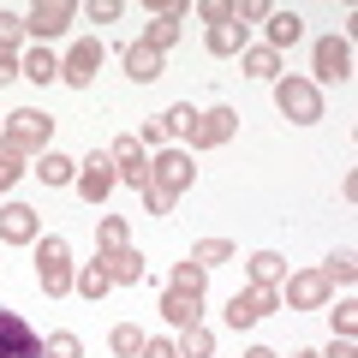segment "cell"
I'll use <instances>...</instances> for the list:
<instances>
[{
    "label": "cell",
    "instance_id": "6da1fadb",
    "mask_svg": "<svg viewBox=\"0 0 358 358\" xmlns=\"http://www.w3.org/2000/svg\"><path fill=\"white\" fill-rule=\"evenodd\" d=\"M275 108H281V120H293V126H317L322 120V90L310 84V78L281 72L275 78Z\"/></svg>",
    "mask_w": 358,
    "mask_h": 358
},
{
    "label": "cell",
    "instance_id": "7a4b0ae2",
    "mask_svg": "<svg viewBox=\"0 0 358 358\" xmlns=\"http://www.w3.org/2000/svg\"><path fill=\"white\" fill-rule=\"evenodd\" d=\"M36 281L48 299H66L72 293V251H66L60 233H48V239H36Z\"/></svg>",
    "mask_w": 358,
    "mask_h": 358
},
{
    "label": "cell",
    "instance_id": "3957f363",
    "mask_svg": "<svg viewBox=\"0 0 358 358\" xmlns=\"http://www.w3.org/2000/svg\"><path fill=\"white\" fill-rule=\"evenodd\" d=\"M48 131H54V120H48V114H36V108H18V114H6V131H0V150H13V155L48 150Z\"/></svg>",
    "mask_w": 358,
    "mask_h": 358
},
{
    "label": "cell",
    "instance_id": "277c9868",
    "mask_svg": "<svg viewBox=\"0 0 358 358\" xmlns=\"http://www.w3.org/2000/svg\"><path fill=\"white\" fill-rule=\"evenodd\" d=\"M192 179H197V167H192V150H162L150 162V185L162 197H179V192H192Z\"/></svg>",
    "mask_w": 358,
    "mask_h": 358
},
{
    "label": "cell",
    "instance_id": "5b68a950",
    "mask_svg": "<svg viewBox=\"0 0 358 358\" xmlns=\"http://www.w3.org/2000/svg\"><path fill=\"white\" fill-rule=\"evenodd\" d=\"M0 358H48L42 334L30 329L18 310H0Z\"/></svg>",
    "mask_w": 358,
    "mask_h": 358
},
{
    "label": "cell",
    "instance_id": "8992f818",
    "mask_svg": "<svg viewBox=\"0 0 358 358\" xmlns=\"http://www.w3.org/2000/svg\"><path fill=\"white\" fill-rule=\"evenodd\" d=\"M275 305H281V293H275V287H245V293L227 299V322H233V329H257Z\"/></svg>",
    "mask_w": 358,
    "mask_h": 358
},
{
    "label": "cell",
    "instance_id": "52a82bcc",
    "mask_svg": "<svg viewBox=\"0 0 358 358\" xmlns=\"http://www.w3.org/2000/svg\"><path fill=\"white\" fill-rule=\"evenodd\" d=\"M108 162H114V179H120V185H131V192H143V185H150V155H143L138 138H114Z\"/></svg>",
    "mask_w": 358,
    "mask_h": 358
},
{
    "label": "cell",
    "instance_id": "ba28073f",
    "mask_svg": "<svg viewBox=\"0 0 358 358\" xmlns=\"http://www.w3.org/2000/svg\"><path fill=\"white\" fill-rule=\"evenodd\" d=\"M72 185H78V197H84V203H102V197L120 185V179H114V162H108V155H90V162H78Z\"/></svg>",
    "mask_w": 358,
    "mask_h": 358
},
{
    "label": "cell",
    "instance_id": "9c48e42d",
    "mask_svg": "<svg viewBox=\"0 0 358 358\" xmlns=\"http://www.w3.org/2000/svg\"><path fill=\"white\" fill-rule=\"evenodd\" d=\"M96 72H102V42H78V48L60 60V84H72V90H90Z\"/></svg>",
    "mask_w": 358,
    "mask_h": 358
},
{
    "label": "cell",
    "instance_id": "30bf717a",
    "mask_svg": "<svg viewBox=\"0 0 358 358\" xmlns=\"http://www.w3.org/2000/svg\"><path fill=\"white\" fill-rule=\"evenodd\" d=\"M329 293H334V287L322 281V268H299V275H287V305H293V310H322Z\"/></svg>",
    "mask_w": 358,
    "mask_h": 358
},
{
    "label": "cell",
    "instance_id": "8fae6325",
    "mask_svg": "<svg viewBox=\"0 0 358 358\" xmlns=\"http://www.w3.org/2000/svg\"><path fill=\"white\" fill-rule=\"evenodd\" d=\"M317 78H322V84L352 78V42H346V36H322L317 42ZM317 78H310V84H317Z\"/></svg>",
    "mask_w": 358,
    "mask_h": 358
},
{
    "label": "cell",
    "instance_id": "7c38bea8",
    "mask_svg": "<svg viewBox=\"0 0 358 358\" xmlns=\"http://www.w3.org/2000/svg\"><path fill=\"white\" fill-rule=\"evenodd\" d=\"M233 131H239V114H233V108H209V114H197L192 150H215V143H227Z\"/></svg>",
    "mask_w": 358,
    "mask_h": 358
},
{
    "label": "cell",
    "instance_id": "4fadbf2b",
    "mask_svg": "<svg viewBox=\"0 0 358 358\" xmlns=\"http://www.w3.org/2000/svg\"><path fill=\"white\" fill-rule=\"evenodd\" d=\"M66 24H72V0H42L36 13L24 18V30H30V36H42V42H54Z\"/></svg>",
    "mask_w": 358,
    "mask_h": 358
},
{
    "label": "cell",
    "instance_id": "5bb4252c",
    "mask_svg": "<svg viewBox=\"0 0 358 358\" xmlns=\"http://www.w3.org/2000/svg\"><path fill=\"white\" fill-rule=\"evenodd\" d=\"M0 239L6 245H36V209L30 203H6L0 209Z\"/></svg>",
    "mask_w": 358,
    "mask_h": 358
},
{
    "label": "cell",
    "instance_id": "9a60e30c",
    "mask_svg": "<svg viewBox=\"0 0 358 358\" xmlns=\"http://www.w3.org/2000/svg\"><path fill=\"white\" fill-rule=\"evenodd\" d=\"M179 18H185V6H162L155 13V24L143 30V48H155V54H167L179 42Z\"/></svg>",
    "mask_w": 358,
    "mask_h": 358
},
{
    "label": "cell",
    "instance_id": "2e32d148",
    "mask_svg": "<svg viewBox=\"0 0 358 358\" xmlns=\"http://www.w3.org/2000/svg\"><path fill=\"white\" fill-rule=\"evenodd\" d=\"M102 268H108V281H114V287H138L143 281V257L131 251V245H126V251H102Z\"/></svg>",
    "mask_w": 358,
    "mask_h": 358
},
{
    "label": "cell",
    "instance_id": "e0dca14e",
    "mask_svg": "<svg viewBox=\"0 0 358 358\" xmlns=\"http://www.w3.org/2000/svg\"><path fill=\"white\" fill-rule=\"evenodd\" d=\"M126 78H138V84H155V78H162V54L143 48V42H131V48H126Z\"/></svg>",
    "mask_w": 358,
    "mask_h": 358
},
{
    "label": "cell",
    "instance_id": "ac0fdd59",
    "mask_svg": "<svg viewBox=\"0 0 358 358\" xmlns=\"http://www.w3.org/2000/svg\"><path fill=\"white\" fill-rule=\"evenodd\" d=\"M299 36H305L299 13H268V42H263V48H275V54H281V48H293Z\"/></svg>",
    "mask_w": 358,
    "mask_h": 358
},
{
    "label": "cell",
    "instance_id": "d6986e66",
    "mask_svg": "<svg viewBox=\"0 0 358 358\" xmlns=\"http://www.w3.org/2000/svg\"><path fill=\"white\" fill-rule=\"evenodd\" d=\"M287 281V257L281 251H257L251 257V287H281Z\"/></svg>",
    "mask_w": 358,
    "mask_h": 358
},
{
    "label": "cell",
    "instance_id": "ffe728a7",
    "mask_svg": "<svg viewBox=\"0 0 358 358\" xmlns=\"http://www.w3.org/2000/svg\"><path fill=\"white\" fill-rule=\"evenodd\" d=\"M72 173H78V162H72V155L42 150V162H36V179H42V185H72Z\"/></svg>",
    "mask_w": 358,
    "mask_h": 358
},
{
    "label": "cell",
    "instance_id": "44dd1931",
    "mask_svg": "<svg viewBox=\"0 0 358 358\" xmlns=\"http://www.w3.org/2000/svg\"><path fill=\"white\" fill-rule=\"evenodd\" d=\"M197 305H203V299H185V293H173V287H167V299H162V317L173 322V329H192V322L203 317Z\"/></svg>",
    "mask_w": 358,
    "mask_h": 358
},
{
    "label": "cell",
    "instance_id": "7402d4cb",
    "mask_svg": "<svg viewBox=\"0 0 358 358\" xmlns=\"http://www.w3.org/2000/svg\"><path fill=\"white\" fill-rule=\"evenodd\" d=\"M155 120H162L167 138H185V143H192V131H197V108H192V102H173L167 114H155Z\"/></svg>",
    "mask_w": 358,
    "mask_h": 358
},
{
    "label": "cell",
    "instance_id": "603a6c76",
    "mask_svg": "<svg viewBox=\"0 0 358 358\" xmlns=\"http://www.w3.org/2000/svg\"><path fill=\"white\" fill-rule=\"evenodd\" d=\"M18 66H24L30 84H54V78H60V60H54V48H30Z\"/></svg>",
    "mask_w": 358,
    "mask_h": 358
},
{
    "label": "cell",
    "instance_id": "cb8c5ba5",
    "mask_svg": "<svg viewBox=\"0 0 358 358\" xmlns=\"http://www.w3.org/2000/svg\"><path fill=\"white\" fill-rule=\"evenodd\" d=\"M209 54H245V24H239V18L209 24Z\"/></svg>",
    "mask_w": 358,
    "mask_h": 358
},
{
    "label": "cell",
    "instance_id": "d4e9b609",
    "mask_svg": "<svg viewBox=\"0 0 358 358\" xmlns=\"http://www.w3.org/2000/svg\"><path fill=\"white\" fill-rule=\"evenodd\" d=\"M108 287H114V281H108V268H102V263H90V268H78V275H72V293H84L90 305H96Z\"/></svg>",
    "mask_w": 358,
    "mask_h": 358
},
{
    "label": "cell",
    "instance_id": "484cf974",
    "mask_svg": "<svg viewBox=\"0 0 358 358\" xmlns=\"http://www.w3.org/2000/svg\"><path fill=\"white\" fill-rule=\"evenodd\" d=\"M215 352V334L203 329V322H192V329H179V358H209Z\"/></svg>",
    "mask_w": 358,
    "mask_h": 358
},
{
    "label": "cell",
    "instance_id": "4316f807",
    "mask_svg": "<svg viewBox=\"0 0 358 358\" xmlns=\"http://www.w3.org/2000/svg\"><path fill=\"white\" fill-rule=\"evenodd\" d=\"M203 281H209V275L192 263V257H185V263H173V293H185V299H203Z\"/></svg>",
    "mask_w": 358,
    "mask_h": 358
},
{
    "label": "cell",
    "instance_id": "83f0119b",
    "mask_svg": "<svg viewBox=\"0 0 358 358\" xmlns=\"http://www.w3.org/2000/svg\"><path fill=\"white\" fill-rule=\"evenodd\" d=\"M322 281H329V287H334V281L352 287V281H358V257H352V251H334L329 263H322Z\"/></svg>",
    "mask_w": 358,
    "mask_h": 358
},
{
    "label": "cell",
    "instance_id": "f1b7e54d",
    "mask_svg": "<svg viewBox=\"0 0 358 358\" xmlns=\"http://www.w3.org/2000/svg\"><path fill=\"white\" fill-rule=\"evenodd\" d=\"M227 257H233V245H227V239H203V245H192V263L203 268V275H209V268H221Z\"/></svg>",
    "mask_w": 358,
    "mask_h": 358
},
{
    "label": "cell",
    "instance_id": "f546056e",
    "mask_svg": "<svg viewBox=\"0 0 358 358\" xmlns=\"http://www.w3.org/2000/svg\"><path fill=\"white\" fill-rule=\"evenodd\" d=\"M245 72L251 78H281V54L275 48H245Z\"/></svg>",
    "mask_w": 358,
    "mask_h": 358
},
{
    "label": "cell",
    "instance_id": "4dcf8cb0",
    "mask_svg": "<svg viewBox=\"0 0 358 358\" xmlns=\"http://www.w3.org/2000/svg\"><path fill=\"white\" fill-rule=\"evenodd\" d=\"M96 233H102V251H126V245H131V233H126V221H120V215H102V227H96Z\"/></svg>",
    "mask_w": 358,
    "mask_h": 358
},
{
    "label": "cell",
    "instance_id": "1f68e13d",
    "mask_svg": "<svg viewBox=\"0 0 358 358\" xmlns=\"http://www.w3.org/2000/svg\"><path fill=\"white\" fill-rule=\"evenodd\" d=\"M108 341H114V352H120V358H138V352H143V329H131V322H120Z\"/></svg>",
    "mask_w": 358,
    "mask_h": 358
},
{
    "label": "cell",
    "instance_id": "d6a6232c",
    "mask_svg": "<svg viewBox=\"0 0 358 358\" xmlns=\"http://www.w3.org/2000/svg\"><path fill=\"white\" fill-rule=\"evenodd\" d=\"M42 346H48V358H84V341H78V334H48V341H42Z\"/></svg>",
    "mask_w": 358,
    "mask_h": 358
},
{
    "label": "cell",
    "instance_id": "836d02e7",
    "mask_svg": "<svg viewBox=\"0 0 358 358\" xmlns=\"http://www.w3.org/2000/svg\"><path fill=\"white\" fill-rule=\"evenodd\" d=\"M18 42H24V18H18V13H0V54H13Z\"/></svg>",
    "mask_w": 358,
    "mask_h": 358
},
{
    "label": "cell",
    "instance_id": "e575fe53",
    "mask_svg": "<svg viewBox=\"0 0 358 358\" xmlns=\"http://www.w3.org/2000/svg\"><path fill=\"white\" fill-rule=\"evenodd\" d=\"M329 317H334V334H341V341H352V329H358V305H352V299H341Z\"/></svg>",
    "mask_w": 358,
    "mask_h": 358
},
{
    "label": "cell",
    "instance_id": "d590c367",
    "mask_svg": "<svg viewBox=\"0 0 358 358\" xmlns=\"http://www.w3.org/2000/svg\"><path fill=\"white\" fill-rule=\"evenodd\" d=\"M268 13H275L268 0H239V6H233V18H239V24H268Z\"/></svg>",
    "mask_w": 358,
    "mask_h": 358
},
{
    "label": "cell",
    "instance_id": "8d00e7d4",
    "mask_svg": "<svg viewBox=\"0 0 358 358\" xmlns=\"http://www.w3.org/2000/svg\"><path fill=\"white\" fill-rule=\"evenodd\" d=\"M18 173H24V155L0 150V192H13V185H18Z\"/></svg>",
    "mask_w": 358,
    "mask_h": 358
},
{
    "label": "cell",
    "instance_id": "74e56055",
    "mask_svg": "<svg viewBox=\"0 0 358 358\" xmlns=\"http://www.w3.org/2000/svg\"><path fill=\"white\" fill-rule=\"evenodd\" d=\"M197 18H209V24H227L233 6H227V0H203V6H197Z\"/></svg>",
    "mask_w": 358,
    "mask_h": 358
},
{
    "label": "cell",
    "instance_id": "f35d334b",
    "mask_svg": "<svg viewBox=\"0 0 358 358\" xmlns=\"http://www.w3.org/2000/svg\"><path fill=\"white\" fill-rule=\"evenodd\" d=\"M143 209H150V215H173V197H162L155 185H143Z\"/></svg>",
    "mask_w": 358,
    "mask_h": 358
},
{
    "label": "cell",
    "instance_id": "ab89813d",
    "mask_svg": "<svg viewBox=\"0 0 358 358\" xmlns=\"http://www.w3.org/2000/svg\"><path fill=\"white\" fill-rule=\"evenodd\" d=\"M131 138H138L143 150H155V143H167V131H162V120H143V131H131Z\"/></svg>",
    "mask_w": 358,
    "mask_h": 358
},
{
    "label": "cell",
    "instance_id": "60d3db41",
    "mask_svg": "<svg viewBox=\"0 0 358 358\" xmlns=\"http://www.w3.org/2000/svg\"><path fill=\"white\" fill-rule=\"evenodd\" d=\"M90 18H96V24H114V18H120V0H90Z\"/></svg>",
    "mask_w": 358,
    "mask_h": 358
},
{
    "label": "cell",
    "instance_id": "b9f144b4",
    "mask_svg": "<svg viewBox=\"0 0 358 358\" xmlns=\"http://www.w3.org/2000/svg\"><path fill=\"white\" fill-rule=\"evenodd\" d=\"M138 358H179V346H173V341H143Z\"/></svg>",
    "mask_w": 358,
    "mask_h": 358
},
{
    "label": "cell",
    "instance_id": "7bdbcfd3",
    "mask_svg": "<svg viewBox=\"0 0 358 358\" xmlns=\"http://www.w3.org/2000/svg\"><path fill=\"white\" fill-rule=\"evenodd\" d=\"M13 78H24V66H18L13 54H0V84H13Z\"/></svg>",
    "mask_w": 358,
    "mask_h": 358
},
{
    "label": "cell",
    "instance_id": "ee69618b",
    "mask_svg": "<svg viewBox=\"0 0 358 358\" xmlns=\"http://www.w3.org/2000/svg\"><path fill=\"white\" fill-rule=\"evenodd\" d=\"M322 358H358V346H352V341H334V346H329Z\"/></svg>",
    "mask_w": 358,
    "mask_h": 358
},
{
    "label": "cell",
    "instance_id": "f6af8a7d",
    "mask_svg": "<svg viewBox=\"0 0 358 358\" xmlns=\"http://www.w3.org/2000/svg\"><path fill=\"white\" fill-rule=\"evenodd\" d=\"M245 358H281V352H268V346H251V352H245Z\"/></svg>",
    "mask_w": 358,
    "mask_h": 358
},
{
    "label": "cell",
    "instance_id": "bcb514c9",
    "mask_svg": "<svg viewBox=\"0 0 358 358\" xmlns=\"http://www.w3.org/2000/svg\"><path fill=\"white\" fill-rule=\"evenodd\" d=\"M293 358H322V352H293Z\"/></svg>",
    "mask_w": 358,
    "mask_h": 358
}]
</instances>
